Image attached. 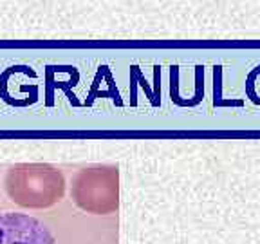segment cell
Segmentation results:
<instances>
[{
  "label": "cell",
  "mask_w": 260,
  "mask_h": 244,
  "mask_svg": "<svg viewBox=\"0 0 260 244\" xmlns=\"http://www.w3.org/2000/svg\"><path fill=\"white\" fill-rule=\"evenodd\" d=\"M4 188L18 206L44 210L63 199L65 177L49 163H16L6 172Z\"/></svg>",
  "instance_id": "obj_1"
},
{
  "label": "cell",
  "mask_w": 260,
  "mask_h": 244,
  "mask_svg": "<svg viewBox=\"0 0 260 244\" xmlns=\"http://www.w3.org/2000/svg\"><path fill=\"white\" fill-rule=\"evenodd\" d=\"M71 197L87 214L107 216L119 206V170L112 165L81 168L73 179Z\"/></svg>",
  "instance_id": "obj_2"
},
{
  "label": "cell",
  "mask_w": 260,
  "mask_h": 244,
  "mask_svg": "<svg viewBox=\"0 0 260 244\" xmlns=\"http://www.w3.org/2000/svg\"><path fill=\"white\" fill-rule=\"evenodd\" d=\"M0 244H56L42 221L18 211L0 214Z\"/></svg>",
  "instance_id": "obj_3"
}]
</instances>
